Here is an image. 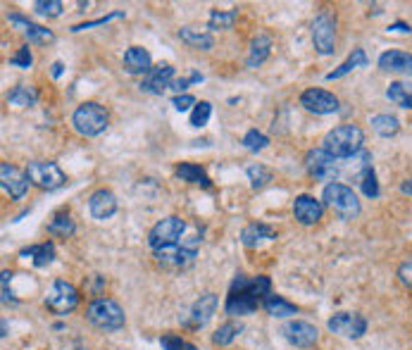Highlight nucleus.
I'll use <instances>...</instances> for the list:
<instances>
[{
  "label": "nucleus",
  "mask_w": 412,
  "mask_h": 350,
  "mask_svg": "<svg viewBox=\"0 0 412 350\" xmlns=\"http://www.w3.org/2000/svg\"><path fill=\"white\" fill-rule=\"evenodd\" d=\"M27 177L36 189L41 191H58L67 184V174L60 170L58 162L51 160H34L27 165Z\"/></svg>",
  "instance_id": "423d86ee"
},
{
  "label": "nucleus",
  "mask_w": 412,
  "mask_h": 350,
  "mask_svg": "<svg viewBox=\"0 0 412 350\" xmlns=\"http://www.w3.org/2000/svg\"><path fill=\"white\" fill-rule=\"evenodd\" d=\"M77 231V224H74L70 212H58L51 222H48V234L51 236H60V239H67Z\"/></svg>",
  "instance_id": "2f4dec72"
},
{
  "label": "nucleus",
  "mask_w": 412,
  "mask_h": 350,
  "mask_svg": "<svg viewBox=\"0 0 412 350\" xmlns=\"http://www.w3.org/2000/svg\"><path fill=\"white\" fill-rule=\"evenodd\" d=\"M272 293V281L270 277H243L239 274L232 281V289H229L227 303L224 310L232 317H243V315H253L255 310L265 303V298Z\"/></svg>",
  "instance_id": "f257e3e1"
},
{
  "label": "nucleus",
  "mask_w": 412,
  "mask_h": 350,
  "mask_svg": "<svg viewBox=\"0 0 412 350\" xmlns=\"http://www.w3.org/2000/svg\"><path fill=\"white\" fill-rule=\"evenodd\" d=\"M239 334H241V324L239 322H227L215 331L212 343H215V346H229V343H232Z\"/></svg>",
  "instance_id": "c9c22d12"
},
{
  "label": "nucleus",
  "mask_w": 412,
  "mask_h": 350,
  "mask_svg": "<svg viewBox=\"0 0 412 350\" xmlns=\"http://www.w3.org/2000/svg\"><path fill=\"white\" fill-rule=\"evenodd\" d=\"M305 170L317 181H336L339 177V160L332 158L324 148H315L305 155Z\"/></svg>",
  "instance_id": "9b49d317"
},
{
  "label": "nucleus",
  "mask_w": 412,
  "mask_h": 350,
  "mask_svg": "<svg viewBox=\"0 0 412 350\" xmlns=\"http://www.w3.org/2000/svg\"><path fill=\"white\" fill-rule=\"evenodd\" d=\"M262 308H265V312L270 317H293V315H298L296 305L289 303V300L282 298V296H274V293H270V296L265 298Z\"/></svg>",
  "instance_id": "c85d7f7f"
},
{
  "label": "nucleus",
  "mask_w": 412,
  "mask_h": 350,
  "mask_svg": "<svg viewBox=\"0 0 412 350\" xmlns=\"http://www.w3.org/2000/svg\"><path fill=\"white\" fill-rule=\"evenodd\" d=\"M360 186H362V193H365L367 198L379 196V181H377V174H374L372 167H367V170L360 174Z\"/></svg>",
  "instance_id": "58836bf2"
},
{
  "label": "nucleus",
  "mask_w": 412,
  "mask_h": 350,
  "mask_svg": "<svg viewBox=\"0 0 412 350\" xmlns=\"http://www.w3.org/2000/svg\"><path fill=\"white\" fill-rule=\"evenodd\" d=\"M179 39L189 48H196V50H210L212 46H215V39H212L210 31H203V29H196V27H181Z\"/></svg>",
  "instance_id": "393cba45"
},
{
  "label": "nucleus",
  "mask_w": 412,
  "mask_h": 350,
  "mask_svg": "<svg viewBox=\"0 0 412 350\" xmlns=\"http://www.w3.org/2000/svg\"><path fill=\"white\" fill-rule=\"evenodd\" d=\"M160 346L165 348V350H198L193 343H189V341H184L181 336H177V334H165L160 339Z\"/></svg>",
  "instance_id": "79ce46f5"
},
{
  "label": "nucleus",
  "mask_w": 412,
  "mask_h": 350,
  "mask_svg": "<svg viewBox=\"0 0 412 350\" xmlns=\"http://www.w3.org/2000/svg\"><path fill=\"white\" fill-rule=\"evenodd\" d=\"M322 203L327 205V208L332 210L334 215L339 217V220H343V222L358 220V215H360V210H362L360 208V200L353 193L351 186L339 184V181H334V184L324 186Z\"/></svg>",
  "instance_id": "7ed1b4c3"
},
{
  "label": "nucleus",
  "mask_w": 412,
  "mask_h": 350,
  "mask_svg": "<svg viewBox=\"0 0 412 350\" xmlns=\"http://www.w3.org/2000/svg\"><path fill=\"white\" fill-rule=\"evenodd\" d=\"M89 212L93 220L105 222L117 212V196L110 189H98L89 198Z\"/></svg>",
  "instance_id": "6ab92c4d"
},
{
  "label": "nucleus",
  "mask_w": 412,
  "mask_h": 350,
  "mask_svg": "<svg viewBox=\"0 0 412 350\" xmlns=\"http://www.w3.org/2000/svg\"><path fill=\"white\" fill-rule=\"evenodd\" d=\"M172 105H174V110L177 112H186V110H193L198 105V100L189 96V93H181V96H174L172 98Z\"/></svg>",
  "instance_id": "a18cd8bd"
},
{
  "label": "nucleus",
  "mask_w": 412,
  "mask_h": 350,
  "mask_svg": "<svg viewBox=\"0 0 412 350\" xmlns=\"http://www.w3.org/2000/svg\"><path fill=\"white\" fill-rule=\"evenodd\" d=\"M270 53H272V39L267 34H258L251 41V53H248V67H251V70L260 67L262 62L270 58Z\"/></svg>",
  "instance_id": "bb28decb"
},
{
  "label": "nucleus",
  "mask_w": 412,
  "mask_h": 350,
  "mask_svg": "<svg viewBox=\"0 0 412 350\" xmlns=\"http://www.w3.org/2000/svg\"><path fill=\"white\" fill-rule=\"evenodd\" d=\"M379 67L384 72L412 77V55L405 53V50H386V53L379 55Z\"/></svg>",
  "instance_id": "aec40b11"
},
{
  "label": "nucleus",
  "mask_w": 412,
  "mask_h": 350,
  "mask_svg": "<svg viewBox=\"0 0 412 350\" xmlns=\"http://www.w3.org/2000/svg\"><path fill=\"white\" fill-rule=\"evenodd\" d=\"M79 305V291L70 281L58 279L46 293V308L58 317H67L70 312L77 310Z\"/></svg>",
  "instance_id": "0eeeda50"
},
{
  "label": "nucleus",
  "mask_w": 412,
  "mask_h": 350,
  "mask_svg": "<svg viewBox=\"0 0 412 350\" xmlns=\"http://www.w3.org/2000/svg\"><path fill=\"white\" fill-rule=\"evenodd\" d=\"M367 53L362 48H355L351 55H348L346 60L341 62L336 70H332L327 74V81H334V79H341V77H346L348 72H353V70H358V67H367Z\"/></svg>",
  "instance_id": "a878e982"
},
{
  "label": "nucleus",
  "mask_w": 412,
  "mask_h": 350,
  "mask_svg": "<svg viewBox=\"0 0 412 350\" xmlns=\"http://www.w3.org/2000/svg\"><path fill=\"white\" fill-rule=\"evenodd\" d=\"M274 239H277V229H272L265 222H251L241 231V243L246 248H258L265 241H274Z\"/></svg>",
  "instance_id": "5701e85b"
},
{
  "label": "nucleus",
  "mask_w": 412,
  "mask_h": 350,
  "mask_svg": "<svg viewBox=\"0 0 412 350\" xmlns=\"http://www.w3.org/2000/svg\"><path fill=\"white\" fill-rule=\"evenodd\" d=\"M210 117H212V105L208 103V100H201V103L191 110V120L189 122H191V127L201 129L210 122Z\"/></svg>",
  "instance_id": "e433bc0d"
},
{
  "label": "nucleus",
  "mask_w": 412,
  "mask_h": 350,
  "mask_svg": "<svg viewBox=\"0 0 412 350\" xmlns=\"http://www.w3.org/2000/svg\"><path fill=\"white\" fill-rule=\"evenodd\" d=\"M36 100H39V93H36L34 86H29V84H17L15 89L8 93V103L17 105V108H31V105H36Z\"/></svg>",
  "instance_id": "7c9ffc66"
},
{
  "label": "nucleus",
  "mask_w": 412,
  "mask_h": 350,
  "mask_svg": "<svg viewBox=\"0 0 412 350\" xmlns=\"http://www.w3.org/2000/svg\"><path fill=\"white\" fill-rule=\"evenodd\" d=\"M62 70H65V65H62V62H53V77L55 79L62 77Z\"/></svg>",
  "instance_id": "8fccbe9b"
},
{
  "label": "nucleus",
  "mask_w": 412,
  "mask_h": 350,
  "mask_svg": "<svg viewBox=\"0 0 412 350\" xmlns=\"http://www.w3.org/2000/svg\"><path fill=\"white\" fill-rule=\"evenodd\" d=\"M174 81V67L167 65V62H160V65H153L151 72L143 77L139 84V89L143 93H153V96H162L165 89H170Z\"/></svg>",
  "instance_id": "dca6fc26"
},
{
  "label": "nucleus",
  "mask_w": 412,
  "mask_h": 350,
  "mask_svg": "<svg viewBox=\"0 0 412 350\" xmlns=\"http://www.w3.org/2000/svg\"><path fill=\"white\" fill-rule=\"evenodd\" d=\"M34 10L43 17H60L62 10H65V5H62L60 0H36Z\"/></svg>",
  "instance_id": "ea45409f"
},
{
  "label": "nucleus",
  "mask_w": 412,
  "mask_h": 350,
  "mask_svg": "<svg viewBox=\"0 0 412 350\" xmlns=\"http://www.w3.org/2000/svg\"><path fill=\"white\" fill-rule=\"evenodd\" d=\"M243 148L246 150H251V153H258V150H265L267 148V143H270V139H267L262 131L258 129H251V131H246V136H243Z\"/></svg>",
  "instance_id": "4c0bfd02"
},
{
  "label": "nucleus",
  "mask_w": 412,
  "mask_h": 350,
  "mask_svg": "<svg viewBox=\"0 0 412 350\" xmlns=\"http://www.w3.org/2000/svg\"><path fill=\"white\" fill-rule=\"evenodd\" d=\"M10 65H12V67H20V70H29V67L34 65V55H31V48H29V46H22V48L17 50V53L10 58Z\"/></svg>",
  "instance_id": "37998d69"
},
{
  "label": "nucleus",
  "mask_w": 412,
  "mask_h": 350,
  "mask_svg": "<svg viewBox=\"0 0 412 350\" xmlns=\"http://www.w3.org/2000/svg\"><path fill=\"white\" fill-rule=\"evenodd\" d=\"M184 231H186V222L177 215H170L151 229V234H148V246L153 250L177 246L181 241V236H184Z\"/></svg>",
  "instance_id": "6e6552de"
},
{
  "label": "nucleus",
  "mask_w": 412,
  "mask_h": 350,
  "mask_svg": "<svg viewBox=\"0 0 412 350\" xmlns=\"http://www.w3.org/2000/svg\"><path fill=\"white\" fill-rule=\"evenodd\" d=\"M236 17H239V12L236 10H212L210 20H208V29L210 31H229V29H234Z\"/></svg>",
  "instance_id": "473e14b6"
},
{
  "label": "nucleus",
  "mask_w": 412,
  "mask_h": 350,
  "mask_svg": "<svg viewBox=\"0 0 412 350\" xmlns=\"http://www.w3.org/2000/svg\"><path fill=\"white\" fill-rule=\"evenodd\" d=\"M8 22L12 24V27L20 29L22 34L29 39V43H36V46H48V43L55 41V34L51 29H46V27H41V24L27 20V17H22L20 12H12V15H8Z\"/></svg>",
  "instance_id": "a211bd4d"
},
{
  "label": "nucleus",
  "mask_w": 412,
  "mask_h": 350,
  "mask_svg": "<svg viewBox=\"0 0 412 350\" xmlns=\"http://www.w3.org/2000/svg\"><path fill=\"white\" fill-rule=\"evenodd\" d=\"M372 129L377 131L382 139H391V136H396L398 131H401V122H398V117H393V115H374Z\"/></svg>",
  "instance_id": "72a5a7b5"
},
{
  "label": "nucleus",
  "mask_w": 412,
  "mask_h": 350,
  "mask_svg": "<svg viewBox=\"0 0 412 350\" xmlns=\"http://www.w3.org/2000/svg\"><path fill=\"white\" fill-rule=\"evenodd\" d=\"M246 174H248V179H251V186L255 191L265 189V186L272 181V170L270 167H265V165H260V162H255V165L248 167Z\"/></svg>",
  "instance_id": "f704fd0d"
},
{
  "label": "nucleus",
  "mask_w": 412,
  "mask_h": 350,
  "mask_svg": "<svg viewBox=\"0 0 412 350\" xmlns=\"http://www.w3.org/2000/svg\"><path fill=\"white\" fill-rule=\"evenodd\" d=\"M389 31H393V34H410V27H408V24H405V22H396V24H391V27H389Z\"/></svg>",
  "instance_id": "09e8293b"
},
{
  "label": "nucleus",
  "mask_w": 412,
  "mask_h": 350,
  "mask_svg": "<svg viewBox=\"0 0 412 350\" xmlns=\"http://www.w3.org/2000/svg\"><path fill=\"white\" fill-rule=\"evenodd\" d=\"M174 174H177L181 181H186V184L203 186V189H210V186H212L208 172H205L201 165H193V162H181V165H177Z\"/></svg>",
  "instance_id": "b1692460"
},
{
  "label": "nucleus",
  "mask_w": 412,
  "mask_h": 350,
  "mask_svg": "<svg viewBox=\"0 0 412 350\" xmlns=\"http://www.w3.org/2000/svg\"><path fill=\"white\" fill-rule=\"evenodd\" d=\"M401 191L405 193V196H412V179H408V181H403Z\"/></svg>",
  "instance_id": "3c124183"
},
{
  "label": "nucleus",
  "mask_w": 412,
  "mask_h": 350,
  "mask_svg": "<svg viewBox=\"0 0 412 350\" xmlns=\"http://www.w3.org/2000/svg\"><path fill=\"white\" fill-rule=\"evenodd\" d=\"M110 124V112L98 103H81L72 115V127L79 136H101Z\"/></svg>",
  "instance_id": "20e7f679"
},
{
  "label": "nucleus",
  "mask_w": 412,
  "mask_h": 350,
  "mask_svg": "<svg viewBox=\"0 0 412 350\" xmlns=\"http://www.w3.org/2000/svg\"><path fill=\"white\" fill-rule=\"evenodd\" d=\"M10 279H12V274L5 270L3 272V303L8 305V303H15V298H12V293H10Z\"/></svg>",
  "instance_id": "de8ad7c7"
},
{
  "label": "nucleus",
  "mask_w": 412,
  "mask_h": 350,
  "mask_svg": "<svg viewBox=\"0 0 412 350\" xmlns=\"http://www.w3.org/2000/svg\"><path fill=\"white\" fill-rule=\"evenodd\" d=\"M284 339L296 348H312L320 339V331H317L315 324L305 322V320H291L286 327L282 329Z\"/></svg>",
  "instance_id": "2eb2a0df"
},
{
  "label": "nucleus",
  "mask_w": 412,
  "mask_h": 350,
  "mask_svg": "<svg viewBox=\"0 0 412 350\" xmlns=\"http://www.w3.org/2000/svg\"><path fill=\"white\" fill-rule=\"evenodd\" d=\"M217 305H220V300H217L215 293H205V296L198 298L196 303H193V308H191L189 327H193V329L205 327V324L212 320V315H215Z\"/></svg>",
  "instance_id": "412c9836"
},
{
  "label": "nucleus",
  "mask_w": 412,
  "mask_h": 350,
  "mask_svg": "<svg viewBox=\"0 0 412 350\" xmlns=\"http://www.w3.org/2000/svg\"><path fill=\"white\" fill-rule=\"evenodd\" d=\"M293 217H296L303 227H315V224H320V220L324 217V203L317 200L315 196L303 193V196H298L293 200Z\"/></svg>",
  "instance_id": "f3484780"
},
{
  "label": "nucleus",
  "mask_w": 412,
  "mask_h": 350,
  "mask_svg": "<svg viewBox=\"0 0 412 350\" xmlns=\"http://www.w3.org/2000/svg\"><path fill=\"white\" fill-rule=\"evenodd\" d=\"M86 317H89L93 327H98L101 331H120L124 322H127L120 303L112 298H93L89 308H86Z\"/></svg>",
  "instance_id": "39448f33"
},
{
  "label": "nucleus",
  "mask_w": 412,
  "mask_h": 350,
  "mask_svg": "<svg viewBox=\"0 0 412 350\" xmlns=\"http://www.w3.org/2000/svg\"><path fill=\"white\" fill-rule=\"evenodd\" d=\"M329 331L339 336H346V339H360L365 336L367 331V320L358 312H336L332 320L327 322Z\"/></svg>",
  "instance_id": "f8f14e48"
},
{
  "label": "nucleus",
  "mask_w": 412,
  "mask_h": 350,
  "mask_svg": "<svg viewBox=\"0 0 412 350\" xmlns=\"http://www.w3.org/2000/svg\"><path fill=\"white\" fill-rule=\"evenodd\" d=\"M0 184H3V191L8 193L12 200H22L29 191V177L27 172H20L15 165L10 162H3L0 165Z\"/></svg>",
  "instance_id": "ddd939ff"
},
{
  "label": "nucleus",
  "mask_w": 412,
  "mask_h": 350,
  "mask_svg": "<svg viewBox=\"0 0 412 350\" xmlns=\"http://www.w3.org/2000/svg\"><path fill=\"white\" fill-rule=\"evenodd\" d=\"M362 143H365V134L358 124H339L324 136L322 148L327 150L332 158L336 160H346L353 158L362 150Z\"/></svg>",
  "instance_id": "f03ea898"
},
{
  "label": "nucleus",
  "mask_w": 412,
  "mask_h": 350,
  "mask_svg": "<svg viewBox=\"0 0 412 350\" xmlns=\"http://www.w3.org/2000/svg\"><path fill=\"white\" fill-rule=\"evenodd\" d=\"M336 17L332 12H320L312 22V43L320 55H332L336 50Z\"/></svg>",
  "instance_id": "9d476101"
},
{
  "label": "nucleus",
  "mask_w": 412,
  "mask_h": 350,
  "mask_svg": "<svg viewBox=\"0 0 412 350\" xmlns=\"http://www.w3.org/2000/svg\"><path fill=\"white\" fill-rule=\"evenodd\" d=\"M20 255L22 258H34L36 267H48L55 260V246L51 241H46V243H39V246L24 248Z\"/></svg>",
  "instance_id": "c756f323"
},
{
  "label": "nucleus",
  "mask_w": 412,
  "mask_h": 350,
  "mask_svg": "<svg viewBox=\"0 0 412 350\" xmlns=\"http://www.w3.org/2000/svg\"><path fill=\"white\" fill-rule=\"evenodd\" d=\"M398 279H401L403 286H408V289H412V255H408L401 267H398Z\"/></svg>",
  "instance_id": "49530a36"
},
{
  "label": "nucleus",
  "mask_w": 412,
  "mask_h": 350,
  "mask_svg": "<svg viewBox=\"0 0 412 350\" xmlns=\"http://www.w3.org/2000/svg\"><path fill=\"white\" fill-rule=\"evenodd\" d=\"M124 17V10H115V12H110V15H105V17H98V20H91V22H84V24H74L72 31L77 34V31H86V29H93V27H103V24H108L112 20H122Z\"/></svg>",
  "instance_id": "a19ab883"
},
{
  "label": "nucleus",
  "mask_w": 412,
  "mask_h": 350,
  "mask_svg": "<svg viewBox=\"0 0 412 350\" xmlns=\"http://www.w3.org/2000/svg\"><path fill=\"white\" fill-rule=\"evenodd\" d=\"M201 81H203V74L201 72H191V77H186V79H174L170 89H174V91H177V96H181V93L189 89V86L201 84Z\"/></svg>",
  "instance_id": "c03bdc74"
},
{
  "label": "nucleus",
  "mask_w": 412,
  "mask_h": 350,
  "mask_svg": "<svg viewBox=\"0 0 412 350\" xmlns=\"http://www.w3.org/2000/svg\"><path fill=\"white\" fill-rule=\"evenodd\" d=\"M301 105L312 115H332L339 110V98L324 89H308L301 93Z\"/></svg>",
  "instance_id": "4468645a"
},
{
  "label": "nucleus",
  "mask_w": 412,
  "mask_h": 350,
  "mask_svg": "<svg viewBox=\"0 0 412 350\" xmlns=\"http://www.w3.org/2000/svg\"><path fill=\"white\" fill-rule=\"evenodd\" d=\"M122 67H124V72H129V74H143V77H146V74L151 72V67H153V58H151V53H148L146 48L131 46L127 53H124Z\"/></svg>",
  "instance_id": "4be33fe9"
},
{
  "label": "nucleus",
  "mask_w": 412,
  "mask_h": 350,
  "mask_svg": "<svg viewBox=\"0 0 412 350\" xmlns=\"http://www.w3.org/2000/svg\"><path fill=\"white\" fill-rule=\"evenodd\" d=\"M153 253H155V262H158L160 267H165V270H172V272H184V270H189L193 262H196L198 250L191 248V246H186L184 241H179L177 246L153 250Z\"/></svg>",
  "instance_id": "1a4fd4ad"
},
{
  "label": "nucleus",
  "mask_w": 412,
  "mask_h": 350,
  "mask_svg": "<svg viewBox=\"0 0 412 350\" xmlns=\"http://www.w3.org/2000/svg\"><path fill=\"white\" fill-rule=\"evenodd\" d=\"M386 98L398 108L412 110V84L410 81H391L389 89H386Z\"/></svg>",
  "instance_id": "cd10ccee"
}]
</instances>
